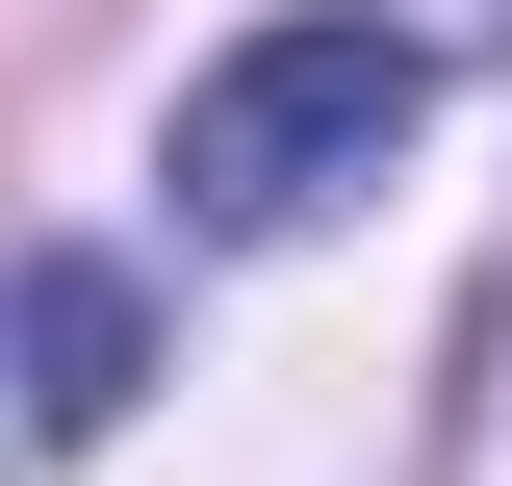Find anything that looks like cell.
Wrapping results in <instances>:
<instances>
[{"label": "cell", "instance_id": "cell-1", "mask_svg": "<svg viewBox=\"0 0 512 486\" xmlns=\"http://www.w3.org/2000/svg\"><path fill=\"white\" fill-rule=\"evenodd\" d=\"M410 128H436V26L308 0V26H256V52H205V77H180V154H154V180H180V231L282 256V231H333Z\"/></svg>", "mask_w": 512, "mask_h": 486}, {"label": "cell", "instance_id": "cell-3", "mask_svg": "<svg viewBox=\"0 0 512 486\" xmlns=\"http://www.w3.org/2000/svg\"><path fill=\"white\" fill-rule=\"evenodd\" d=\"M436 26H512V0H436Z\"/></svg>", "mask_w": 512, "mask_h": 486}, {"label": "cell", "instance_id": "cell-2", "mask_svg": "<svg viewBox=\"0 0 512 486\" xmlns=\"http://www.w3.org/2000/svg\"><path fill=\"white\" fill-rule=\"evenodd\" d=\"M0 384H26V435H128L154 282H128V256H26V282H0Z\"/></svg>", "mask_w": 512, "mask_h": 486}]
</instances>
